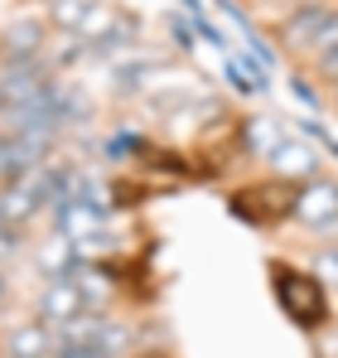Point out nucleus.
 Segmentation results:
<instances>
[{"instance_id": "9", "label": "nucleus", "mask_w": 338, "mask_h": 358, "mask_svg": "<svg viewBox=\"0 0 338 358\" xmlns=\"http://www.w3.org/2000/svg\"><path fill=\"white\" fill-rule=\"evenodd\" d=\"M281 136H285V131L271 117H247V126H242V145H247L251 155H261V160L281 145Z\"/></svg>"}, {"instance_id": "3", "label": "nucleus", "mask_w": 338, "mask_h": 358, "mask_svg": "<svg viewBox=\"0 0 338 358\" xmlns=\"http://www.w3.org/2000/svg\"><path fill=\"white\" fill-rule=\"evenodd\" d=\"M295 218L309 233H329L338 238V184L329 179H309L304 189H295Z\"/></svg>"}, {"instance_id": "11", "label": "nucleus", "mask_w": 338, "mask_h": 358, "mask_svg": "<svg viewBox=\"0 0 338 358\" xmlns=\"http://www.w3.org/2000/svg\"><path fill=\"white\" fill-rule=\"evenodd\" d=\"M314 271H324V276H319L324 286H338V247H324V252L314 257Z\"/></svg>"}, {"instance_id": "10", "label": "nucleus", "mask_w": 338, "mask_h": 358, "mask_svg": "<svg viewBox=\"0 0 338 358\" xmlns=\"http://www.w3.org/2000/svg\"><path fill=\"white\" fill-rule=\"evenodd\" d=\"M92 5L97 0H49V20H54V29H63V34H78L82 20L92 15Z\"/></svg>"}, {"instance_id": "13", "label": "nucleus", "mask_w": 338, "mask_h": 358, "mask_svg": "<svg viewBox=\"0 0 338 358\" xmlns=\"http://www.w3.org/2000/svg\"><path fill=\"white\" fill-rule=\"evenodd\" d=\"M0 300H5V266H0Z\"/></svg>"}, {"instance_id": "2", "label": "nucleus", "mask_w": 338, "mask_h": 358, "mask_svg": "<svg viewBox=\"0 0 338 358\" xmlns=\"http://www.w3.org/2000/svg\"><path fill=\"white\" fill-rule=\"evenodd\" d=\"M232 213L251 228H276L285 218H295V179H261V184H247L237 189L232 199Z\"/></svg>"}, {"instance_id": "1", "label": "nucleus", "mask_w": 338, "mask_h": 358, "mask_svg": "<svg viewBox=\"0 0 338 358\" xmlns=\"http://www.w3.org/2000/svg\"><path fill=\"white\" fill-rule=\"evenodd\" d=\"M271 291L300 329H324L329 324V286L314 271H300L290 262H271Z\"/></svg>"}, {"instance_id": "12", "label": "nucleus", "mask_w": 338, "mask_h": 358, "mask_svg": "<svg viewBox=\"0 0 338 358\" xmlns=\"http://www.w3.org/2000/svg\"><path fill=\"white\" fill-rule=\"evenodd\" d=\"M319 73H324V78H338V49H329V54H319Z\"/></svg>"}, {"instance_id": "8", "label": "nucleus", "mask_w": 338, "mask_h": 358, "mask_svg": "<svg viewBox=\"0 0 338 358\" xmlns=\"http://www.w3.org/2000/svg\"><path fill=\"white\" fill-rule=\"evenodd\" d=\"M266 160L276 165L281 179H314V155H309V145H300V141H290V136H281V145H276Z\"/></svg>"}, {"instance_id": "4", "label": "nucleus", "mask_w": 338, "mask_h": 358, "mask_svg": "<svg viewBox=\"0 0 338 358\" xmlns=\"http://www.w3.org/2000/svg\"><path fill=\"white\" fill-rule=\"evenodd\" d=\"M92 310V300H87V291L78 286V276L73 271H63V276H54L49 286H44V296H39V320L44 324H68V320H78V315H87Z\"/></svg>"}, {"instance_id": "7", "label": "nucleus", "mask_w": 338, "mask_h": 358, "mask_svg": "<svg viewBox=\"0 0 338 358\" xmlns=\"http://www.w3.org/2000/svg\"><path fill=\"white\" fill-rule=\"evenodd\" d=\"M54 324L44 320H24L5 334V358H54Z\"/></svg>"}, {"instance_id": "15", "label": "nucleus", "mask_w": 338, "mask_h": 358, "mask_svg": "<svg viewBox=\"0 0 338 358\" xmlns=\"http://www.w3.org/2000/svg\"><path fill=\"white\" fill-rule=\"evenodd\" d=\"M0 107H5V92H0Z\"/></svg>"}, {"instance_id": "5", "label": "nucleus", "mask_w": 338, "mask_h": 358, "mask_svg": "<svg viewBox=\"0 0 338 358\" xmlns=\"http://www.w3.org/2000/svg\"><path fill=\"white\" fill-rule=\"evenodd\" d=\"M329 15H334L329 5H300L281 29H276V39H281L290 54H314V44H319V34H324Z\"/></svg>"}, {"instance_id": "6", "label": "nucleus", "mask_w": 338, "mask_h": 358, "mask_svg": "<svg viewBox=\"0 0 338 358\" xmlns=\"http://www.w3.org/2000/svg\"><path fill=\"white\" fill-rule=\"evenodd\" d=\"M49 49V29H44V20L39 15H20V20H10L5 29H0V59H39Z\"/></svg>"}, {"instance_id": "14", "label": "nucleus", "mask_w": 338, "mask_h": 358, "mask_svg": "<svg viewBox=\"0 0 338 358\" xmlns=\"http://www.w3.org/2000/svg\"><path fill=\"white\" fill-rule=\"evenodd\" d=\"M329 83H334V107H338V78H329Z\"/></svg>"}]
</instances>
